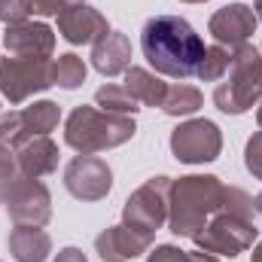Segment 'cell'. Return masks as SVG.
Returning <instances> with one entry per match:
<instances>
[{
    "label": "cell",
    "mask_w": 262,
    "mask_h": 262,
    "mask_svg": "<svg viewBox=\"0 0 262 262\" xmlns=\"http://www.w3.org/2000/svg\"><path fill=\"white\" fill-rule=\"evenodd\" d=\"M226 183L213 174H186L171 180L168 192V229L177 238H195L223 207Z\"/></svg>",
    "instance_id": "2"
},
{
    "label": "cell",
    "mask_w": 262,
    "mask_h": 262,
    "mask_svg": "<svg viewBox=\"0 0 262 262\" xmlns=\"http://www.w3.org/2000/svg\"><path fill=\"white\" fill-rule=\"evenodd\" d=\"M229 64H232V52H229V49H223V46H207L204 55H201V61H198L195 76L201 82H216V79H223V76L229 73Z\"/></svg>",
    "instance_id": "22"
},
{
    "label": "cell",
    "mask_w": 262,
    "mask_h": 262,
    "mask_svg": "<svg viewBox=\"0 0 262 262\" xmlns=\"http://www.w3.org/2000/svg\"><path fill=\"white\" fill-rule=\"evenodd\" d=\"M253 207H256V213H259V216H262V192H259V195H256V198H253Z\"/></svg>",
    "instance_id": "34"
},
{
    "label": "cell",
    "mask_w": 262,
    "mask_h": 262,
    "mask_svg": "<svg viewBox=\"0 0 262 262\" xmlns=\"http://www.w3.org/2000/svg\"><path fill=\"white\" fill-rule=\"evenodd\" d=\"M28 15H31L28 0H0V21L18 25V21H28Z\"/></svg>",
    "instance_id": "28"
},
{
    "label": "cell",
    "mask_w": 262,
    "mask_h": 262,
    "mask_svg": "<svg viewBox=\"0 0 262 262\" xmlns=\"http://www.w3.org/2000/svg\"><path fill=\"white\" fill-rule=\"evenodd\" d=\"M95 104L104 110V113H116V116H134L140 110V104L128 95L125 85H116V82H107L95 92Z\"/></svg>",
    "instance_id": "21"
},
{
    "label": "cell",
    "mask_w": 262,
    "mask_h": 262,
    "mask_svg": "<svg viewBox=\"0 0 262 262\" xmlns=\"http://www.w3.org/2000/svg\"><path fill=\"white\" fill-rule=\"evenodd\" d=\"M244 168L256 180H262V131H253L250 140L244 143Z\"/></svg>",
    "instance_id": "27"
},
{
    "label": "cell",
    "mask_w": 262,
    "mask_h": 262,
    "mask_svg": "<svg viewBox=\"0 0 262 262\" xmlns=\"http://www.w3.org/2000/svg\"><path fill=\"white\" fill-rule=\"evenodd\" d=\"M213 104L226 116H241L262 104V52L253 43L232 49L229 79L213 89Z\"/></svg>",
    "instance_id": "4"
},
{
    "label": "cell",
    "mask_w": 262,
    "mask_h": 262,
    "mask_svg": "<svg viewBox=\"0 0 262 262\" xmlns=\"http://www.w3.org/2000/svg\"><path fill=\"white\" fill-rule=\"evenodd\" d=\"M134 131H137L134 116H116V113H104L98 107L79 104L64 119V143L79 156H95V152H107L128 143Z\"/></svg>",
    "instance_id": "3"
},
{
    "label": "cell",
    "mask_w": 262,
    "mask_h": 262,
    "mask_svg": "<svg viewBox=\"0 0 262 262\" xmlns=\"http://www.w3.org/2000/svg\"><path fill=\"white\" fill-rule=\"evenodd\" d=\"M9 253L15 262H46L52 253V238L37 226H15L9 232Z\"/></svg>",
    "instance_id": "17"
},
{
    "label": "cell",
    "mask_w": 262,
    "mask_h": 262,
    "mask_svg": "<svg viewBox=\"0 0 262 262\" xmlns=\"http://www.w3.org/2000/svg\"><path fill=\"white\" fill-rule=\"evenodd\" d=\"M168 192H171V177H149L125 198L122 226L152 241L156 232L168 223Z\"/></svg>",
    "instance_id": "6"
},
{
    "label": "cell",
    "mask_w": 262,
    "mask_h": 262,
    "mask_svg": "<svg viewBox=\"0 0 262 262\" xmlns=\"http://www.w3.org/2000/svg\"><path fill=\"white\" fill-rule=\"evenodd\" d=\"M18 177H21V171H18V162H15V149L0 143V204L6 201L9 189L15 186Z\"/></svg>",
    "instance_id": "26"
},
{
    "label": "cell",
    "mask_w": 262,
    "mask_h": 262,
    "mask_svg": "<svg viewBox=\"0 0 262 262\" xmlns=\"http://www.w3.org/2000/svg\"><path fill=\"white\" fill-rule=\"evenodd\" d=\"M85 73H89L85 61H82L79 55H73V52H64V55H58V61H55V85L73 92V89H79V85L85 82Z\"/></svg>",
    "instance_id": "23"
},
{
    "label": "cell",
    "mask_w": 262,
    "mask_h": 262,
    "mask_svg": "<svg viewBox=\"0 0 262 262\" xmlns=\"http://www.w3.org/2000/svg\"><path fill=\"white\" fill-rule=\"evenodd\" d=\"M183 262H223L220 256H213V253H204V250H186V256H183Z\"/></svg>",
    "instance_id": "32"
},
{
    "label": "cell",
    "mask_w": 262,
    "mask_h": 262,
    "mask_svg": "<svg viewBox=\"0 0 262 262\" xmlns=\"http://www.w3.org/2000/svg\"><path fill=\"white\" fill-rule=\"evenodd\" d=\"M253 12H256V18L262 21V0H256V3H253Z\"/></svg>",
    "instance_id": "35"
},
{
    "label": "cell",
    "mask_w": 262,
    "mask_h": 262,
    "mask_svg": "<svg viewBox=\"0 0 262 262\" xmlns=\"http://www.w3.org/2000/svg\"><path fill=\"white\" fill-rule=\"evenodd\" d=\"M58 34L70 46H95L101 37L110 34V25L101 9H95L82 0V3H73L58 12Z\"/></svg>",
    "instance_id": "12"
},
{
    "label": "cell",
    "mask_w": 262,
    "mask_h": 262,
    "mask_svg": "<svg viewBox=\"0 0 262 262\" xmlns=\"http://www.w3.org/2000/svg\"><path fill=\"white\" fill-rule=\"evenodd\" d=\"M6 213L15 226H37L43 229L49 220H52V195L46 189L43 180H34V177H18L15 186L9 189L6 195Z\"/></svg>",
    "instance_id": "9"
},
{
    "label": "cell",
    "mask_w": 262,
    "mask_h": 262,
    "mask_svg": "<svg viewBox=\"0 0 262 262\" xmlns=\"http://www.w3.org/2000/svg\"><path fill=\"white\" fill-rule=\"evenodd\" d=\"M92 67L104 76H119L131 67V40L119 31H110L92 46Z\"/></svg>",
    "instance_id": "16"
},
{
    "label": "cell",
    "mask_w": 262,
    "mask_h": 262,
    "mask_svg": "<svg viewBox=\"0 0 262 262\" xmlns=\"http://www.w3.org/2000/svg\"><path fill=\"white\" fill-rule=\"evenodd\" d=\"M171 152L183 165L216 162L223 152V131L210 119H186L171 131Z\"/></svg>",
    "instance_id": "8"
},
{
    "label": "cell",
    "mask_w": 262,
    "mask_h": 262,
    "mask_svg": "<svg viewBox=\"0 0 262 262\" xmlns=\"http://www.w3.org/2000/svg\"><path fill=\"white\" fill-rule=\"evenodd\" d=\"M73 3H82V0H28V6H31V15H58L61 9L67 6H73Z\"/></svg>",
    "instance_id": "29"
},
{
    "label": "cell",
    "mask_w": 262,
    "mask_h": 262,
    "mask_svg": "<svg viewBox=\"0 0 262 262\" xmlns=\"http://www.w3.org/2000/svg\"><path fill=\"white\" fill-rule=\"evenodd\" d=\"M201 104H204L201 89L189 85V82H177V85H168V95L162 101V113L171 116V119H183V116L198 113Z\"/></svg>",
    "instance_id": "19"
},
{
    "label": "cell",
    "mask_w": 262,
    "mask_h": 262,
    "mask_svg": "<svg viewBox=\"0 0 262 262\" xmlns=\"http://www.w3.org/2000/svg\"><path fill=\"white\" fill-rule=\"evenodd\" d=\"M55 262H89V259H85V253H82L79 247H61L58 256H55Z\"/></svg>",
    "instance_id": "31"
},
{
    "label": "cell",
    "mask_w": 262,
    "mask_h": 262,
    "mask_svg": "<svg viewBox=\"0 0 262 262\" xmlns=\"http://www.w3.org/2000/svg\"><path fill=\"white\" fill-rule=\"evenodd\" d=\"M25 140H31V134H28V125H25L21 110H6V113H0V143L15 149V146H21Z\"/></svg>",
    "instance_id": "24"
},
{
    "label": "cell",
    "mask_w": 262,
    "mask_h": 262,
    "mask_svg": "<svg viewBox=\"0 0 262 262\" xmlns=\"http://www.w3.org/2000/svg\"><path fill=\"white\" fill-rule=\"evenodd\" d=\"M259 52H262V49H259Z\"/></svg>",
    "instance_id": "38"
},
{
    "label": "cell",
    "mask_w": 262,
    "mask_h": 262,
    "mask_svg": "<svg viewBox=\"0 0 262 262\" xmlns=\"http://www.w3.org/2000/svg\"><path fill=\"white\" fill-rule=\"evenodd\" d=\"M55 85V61L43 55H9L0 58V95L9 104H25L28 98Z\"/></svg>",
    "instance_id": "5"
},
{
    "label": "cell",
    "mask_w": 262,
    "mask_h": 262,
    "mask_svg": "<svg viewBox=\"0 0 262 262\" xmlns=\"http://www.w3.org/2000/svg\"><path fill=\"white\" fill-rule=\"evenodd\" d=\"M223 213H232V216H241V220H250L253 223V213H256V207H253V198L247 195L241 186H226V192H223V207H220Z\"/></svg>",
    "instance_id": "25"
},
{
    "label": "cell",
    "mask_w": 262,
    "mask_h": 262,
    "mask_svg": "<svg viewBox=\"0 0 262 262\" xmlns=\"http://www.w3.org/2000/svg\"><path fill=\"white\" fill-rule=\"evenodd\" d=\"M204 40L195 34V28L183 15H152L146 18L140 31V52L149 67L171 79H189L195 76L198 61L204 55Z\"/></svg>",
    "instance_id": "1"
},
{
    "label": "cell",
    "mask_w": 262,
    "mask_h": 262,
    "mask_svg": "<svg viewBox=\"0 0 262 262\" xmlns=\"http://www.w3.org/2000/svg\"><path fill=\"white\" fill-rule=\"evenodd\" d=\"M259 238V229L256 223L250 220H241V216H232V213H213L210 223L198 232L195 238V247L204 250V253H213V256H229L235 259L238 253L250 250L253 241Z\"/></svg>",
    "instance_id": "7"
},
{
    "label": "cell",
    "mask_w": 262,
    "mask_h": 262,
    "mask_svg": "<svg viewBox=\"0 0 262 262\" xmlns=\"http://www.w3.org/2000/svg\"><path fill=\"white\" fill-rule=\"evenodd\" d=\"M186 250H180L177 244H159L156 250H149L146 262H183Z\"/></svg>",
    "instance_id": "30"
},
{
    "label": "cell",
    "mask_w": 262,
    "mask_h": 262,
    "mask_svg": "<svg viewBox=\"0 0 262 262\" xmlns=\"http://www.w3.org/2000/svg\"><path fill=\"white\" fill-rule=\"evenodd\" d=\"M25 116V125L31 137H40V134H52L61 122V107L55 101H34L31 107L21 110Z\"/></svg>",
    "instance_id": "20"
},
{
    "label": "cell",
    "mask_w": 262,
    "mask_h": 262,
    "mask_svg": "<svg viewBox=\"0 0 262 262\" xmlns=\"http://www.w3.org/2000/svg\"><path fill=\"white\" fill-rule=\"evenodd\" d=\"M122 85L128 89L131 98H134L137 104H143V107H162V101H165V95H168V82H165L156 70L134 67V64L125 70V82H122Z\"/></svg>",
    "instance_id": "18"
},
{
    "label": "cell",
    "mask_w": 262,
    "mask_h": 262,
    "mask_svg": "<svg viewBox=\"0 0 262 262\" xmlns=\"http://www.w3.org/2000/svg\"><path fill=\"white\" fill-rule=\"evenodd\" d=\"M3 46L9 55H43L49 58L55 49V31L46 21H18V25H6L3 34Z\"/></svg>",
    "instance_id": "13"
},
{
    "label": "cell",
    "mask_w": 262,
    "mask_h": 262,
    "mask_svg": "<svg viewBox=\"0 0 262 262\" xmlns=\"http://www.w3.org/2000/svg\"><path fill=\"white\" fill-rule=\"evenodd\" d=\"M64 189L76 201H101L113 189V171L101 156H76L64 168Z\"/></svg>",
    "instance_id": "10"
},
{
    "label": "cell",
    "mask_w": 262,
    "mask_h": 262,
    "mask_svg": "<svg viewBox=\"0 0 262 262\" xmlns=\"http://www.w3.org/2000/svg\"><path fill=\"white\" fill-rule=\"evenodd\" d=\"M250 262H262V241L253 247V259H250Z\"/></svg>",
    "instance_id": "33"
},
{
    "label": "cell",
    "mask_w": 262,
    "mask_h": 262,
    "mask_svg": "<svg viewBox=\"0 0 262 262\" xmlns=\"http://www.w3.org/2000/svg\"><path fill=\"white\" fill-rule=\"evenodd\" d=\"M256 28H259V18H256L253 6H247V3H229L223 9H216L207 21L210 37L223 49H238V46L250 43Z\"/></svg>",
    "instance_id": "11"
},
{
    "label": "cell",
    "mask_w": 262,
    "mask_h": 262,
    "mask_svg": "<svg viewBox=\"0 0 262 262\" xmlns=\"http://www.w3.org/2000/svg\"><path fill=\"white\" fill-rule=\"evenodd\" d=\"M256 125H259V131H262V104H259V110H256Z\"/></svg>",
    "instance_id": "36"
},
{
    "label": "cell",
    "mask_w": 262,
    "mask_h": 262,
    "mask_svg": "<svg viewBox=\"0 0 262 262\" xmlns=\"http://www.w3.org/2000/svg\"><path fill=\"white\" fill-rule=\"evenodd\" d=\"M15 162H18V171L25 177H34V180L49 177L58 168V143L49 134L31 137L21 146H15Z\"/></svg>",
    "instance_id": "15"
},
{
    "label": "cell",
    "mask_w": 262,
    "mask_h": 262,
    "mask_svg": "<svg viewBox=\"0 0 262 262\" xmlns=\"http://www.w3.org/2000/svg\"><path fill=\"white\" fill-rule=\"evenodd\" d=\"M180 3H207V0H180Z\"/></svg>",
    "instance_id": "37"
},
{
    "label": "cell",
    "mask_w": 262,
    "mask_h": 262,
    "mask_svg": "<svg viewBox=\"0 0 262 262\" xmlns=\"http://www.w3.org/2000/svg\"><path fill=\"white\" fill-rule=\"evenodd\" d=\"M152 247L149 238L131 232L128 226H107L98 238H95V253L101 256L104 262H128L137 259L140 253H146Z\"/></svg>",
    "instance_id": "14"
}]
</instances>
